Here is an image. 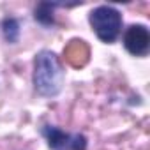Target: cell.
<instances>
[{
    "instance_id": "obj_2",
    "label": "cell",
    "mask_w": 150,
    "mask_h": 150,
    "mask_svg": "<svg viewBox=\"0 0 150 150\" xmlns=\"http://www.w3.org/2000/svg\"><path fill=\"white\" fill-rule=\"evenodd\" d=\"M88 21H90L96 35L103 42L111 44V42H115L118 39L120 30H122V14L115 7H111V6L96 7L90 13Z\"/></svg>"
},
{
    "instance_id": "obj_6",
    "label": "cell",
    "mask_w": 150,
    "mask_h": 150,
    "mask_svg": "<svg viewBox=\"0 0 150 150\" xmlns=\"http://www.w3.org/2000/svg\"><path fill=\"white\" fill-rule=\"evenodd\" d=\"M2 32H4L6 41L11 42V44H14L18 41V37H20V23H18V20L6 18L2 21Z\"/></svg>"
},
{
    "instance_id": "obj_1",
    "label": "cell",
    "mask_w": 150,
    "mask_h": 150,
    "mask_svg": "<svg viewBox=\"0 0 150 150\" xmlns=\"http://www.w3.org/2000/svg\"><path fill=\"white\" fill-rule=\"evenodd\" d=\"M64 69L58 57L50 51L42 50L35 55L34 60V88L42 97H55L60 94L64 85Z\"/></svg>"
},
{
    "instance_id": "obj_4",
    "label": "cell",
    "mask_w": 150,
    "mask_h": 150,
    "mask_svg": "<svg viewBox=\"0 0 150 150\" xmlns=\"http://www.w3.org/2000/svg\"><path fill=\"white\" fill-rule=\"evenodd\" d=\"M124 46L134 57H145L150 48V32L145 25H131L124 34Z\"/></svg>"
},
{
    "instance_id": "obj_3",
    "label": "cell",
    "mask_w": 150,
    "mask_h": 150,
    "mask_svg": "<svg viewBox=\"0 0 150 150\" xmlns=\"http://www.w3.org/2000/svg\"><path fill=\"white\" fill-rule=\"evenodd\" d=\"M42 136L51 150H87V138L80 132H64L55 125H44Z\"/></svg>"
},
{
    "instance_id": "obj_5",
    "label": "cell",
    "mask_w": 150,
    "mask_h": 150,
    "mask_svg": "<svg viewBox=\"0 0 150 150\" xmlns=\"http://www.w3.org/2000/svg\"><path fill=\"white\" fill-rule=\"evenodd\" d=\"M55 7H64V6H62V4H51V2H41V4L35 7V13H34L35 20H37L41 25H44V27L53 25V23H55V18H53V9H55Z\"/></svg>"
}]
</instances>
